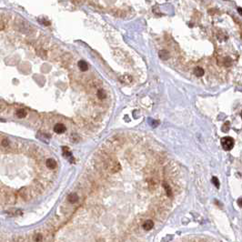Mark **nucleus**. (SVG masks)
Here are the masks:
<instances>
[{
	"mask_svg": "<svg viewBox=\"0 0 242 242\" xmlns=\"http://www.w3.org/2000/svg\"><path fill=\"white\" fill-rule=\"evenodd\" d=\"M229 128V123L228 122H227L226 124H225V126L223 127V131L224 132H226V131H228V129Z\"/></svg>",
	"mask_w": 242,
	"mask_h": 242,
	"instance_id": "obj_20",
	"label": "nucleus"
},
{
	"mask_svg": "<svg viewBox=\"0 0 242 242\" xmlns=\"http://www.w3.org/2000/svg\"><path fill=\"white\" fill-rule=\"evenodd\" d=\"M39 22H40L41 24H43V25H45V26H49V25H50V22H48V21L46 20V19H39Z\"/></svg>",
	"mask_w": 242,
	"mask_h": 242,
	"instance_id": "obj_17",
	"label": "nucleus"
},
{
	"mask_svg": "<svg viewBox=\"0 0 242 242\" xmlns=\"http://www.w3.org/2000/svg\"><path fill=\"white\" fill-rule=\"evenodd\" d=\"M221 145L224 150L226 151L231 150L234 147V139L229 137H225L221 139Z\"/></svg>",
	"mask_w": 242,
	"mask_h": 242,
	"instance_id": "obj_1",
	"label": "nucleus"
},
{
	"mask_svg": "<svg viewBox=\"0 0 242 242\" xmlns=\"http://www.w3.org/2000/svg\"><path fill=\"white\" fill-rule=\"evenodd\" d=\"M171 238H172V236L168 235V236L165 237V238L162 239V242H168V241H170V239H171Z\"/></svg>",
	"mask_w": 242,
	"mask_h": 242,
	"instance_id": "obj_18",
	"label": "nucleus"
},
{
	"mask_svg": "<svg viewBox=\"0 0 242 242\" xmlns=\"http://www.w3.org/2000/svg\"><path fill=\"white\" fill-rule=\"evenodd\" d=\"M63 150H64V156H66L67 158H71V159H73V158H72V154L68 150L67 148H63Z\"/></svg>",
	"mask_w": 242,
	"mask_h": 242,
	"instance_id": "obj_13",
	"label": "nucleus"
},
{
	"mask_svg": "<svg viewBox=\"0 0 242 242\" xmlns=\"http://www.w3.org/2000/svg\"><path fill=\"white\" fill-rule=\"evenodd\" d=\"M66 130H67L66 126L64 124H61V123H57L54 127V131L56 133H57V134H62V133H64Z\"/></svg>",
	"mask_w": 242,
	"mask_h": 242,
	"instance_id": "obj_2",
	"label": "nucleus"
},
{
	"mask_svg": "<svg viewBox=\"0 0 242 242\" xmlns=\"http://www.w3.org/2000/svg\"><path fill=\"white\" fill-rule=\"evenodd\" d=\"M46 167H47L48 168H50V169H54V168L57 167V162H56V160L53 159H46Z\"/></svg>",
	"mask_w": 242,
	"mask_h": 242,
	"instance_id": "obj_5",
	"label": "nucleus"
},
{
	"mask_svg": "<svg viewBox=\"0 0 242 242\" xmlns=\"http://www.w3.org/2000/svg\"><path fill=\"white\" fill-rule=\"evenodd\" d=\"M7 108V106L4 104V103H2V102H0V112H2V111H4L5 109Z\"/></svg>",
	"mask_w": 242,
	"mask_h": 242,
	"instance_id": "obj_19",
	"label": "nucleus"
},
{
	"mask_svg": "<svg viewBox=\"0 0 242 242\" xmlns=\"http://www.w3.org/2000/svg\"><path fill=\"white\" fill-rule=\"evenodd\" d=\"M164 188H165V190H166V192H167V197H171V196H172V191H171L170 187H169L167 184L164 183Z\"/></svg>",
	"mask_w": 242,
	"mask_h": 242,
	"instance_id": "obj_12",
	"label": "nucleus"
},
{
	"mask_svg": "<svg viewBox=\"0 0 242 242\" xmlns=\"http://www.w3.org/2000/svg\"><path fill=\"white\" fill-rule=\"evenodd\" d=\"M16 114H17V116L18 117H25L26 116H27V111L24 109V108H19V109H17V112H16Z\"/></svg>",
	"mask_w": 242,
	"mask_h": 242,
	"instance_id": "obj_9",
	"label": "nucleus"
},
{
	"mask_svg": "<svg viewBox=\"0 0 242 242\" xmlns=\"http://www.w3.org/2000/svg\"><path fill=\"white\" fill-rule=\"evenodd\" d=\"M42 238H43V237H42L41 234H36V235L34 236V240H35L36 242H40V241L42 240Z\"/></svg>",
	"mask_w": 242,
	"mask_h": 242,
	"instance_id": "obj_15",
	"label": "nucleus"
},
{
	"mask_svg": "<svg viewBox=\"0 0 242 242\" xmlns=\"http://www.w3.org/2000/svg\"><path fill=\"white\" fill-rule=\"evenodd\" d=\"M96 96H98V98L99 99H106V92L103 90V89H99V91H98V94H96Z\"/></svg>",
	"mask_w": 242,
	"mask_h": 242,
	"instance_id": "obj_11",
	"label": "nucleus"
},
{
	"mask_svg": "<svg viewBox=\"0 0 242 242\" xmlns=\"http://www.w3.org/2000/svg\"><path fill=\"white\" fill-rule=\"evenodd\" d=\"M231 63H232V61H231V59H230V58H229V57H225L224 65H226L227 67H228V66H230V65H231Z\"/></svg>",
	"mask_w": 242,
	"mask_h": 242,
	"instance_id": "obj_16",
	"label": "nucleus"
},
{
	"mask_svg": "<svg viewBox=\"0 0 242 242\" xmlns=\"http://www.w3.org/2000/svg\"><path fill=\"white\" fill-rule=\"evenodd\" d=\"M19 194H20V196H21L24 199H29V195H30V192H29L28 188H21V189L19 190Z\"/></svg>",
	"mask_w": 242,
	"mask_h": 242,
	"instance_id": "obj_3",
	"label": "nucleus"
},
{
	"mask_svg": "<svg viewBox=\"0 0 242 242\" xmlns=\"http://www.w3.org/2000/svg\"><path fill=\"white\" fill-rule=\"evenodd\" d=\"M153 227H154V222L152 220H150L145 221L144 224H143V228L147 231L151 230V229L153 228Z\"/></svg>",
	"mask_w": 242,
	"mask_h": 242,
	"instance_id": "obj_4",
	"label": "nucleus"
},
{
	"mask_svg": "<svg viewBox=\"0 0 242 242\" xmlns=\"http://www.w3.org/2000/svg\"><path fill=\"white\" fill-rule=\"evenodd\" d=\"M194 74L197 76V77H202L204 75V70L203 68L199 67H197L195 69H194Z\"/></svg>",
	"mask_w": 242,
	"mask_h": 242,
	"instance_id": "obj_10",
	"label": "nucleus"
},
{
	"mask_svg": "<svg viewBox=\"0 0 242 242\" xmlns=\"http://www.w3.org/2000/svg\"><path fill=\"white\" fill-rule=\"evenodd\" d=\"M78 67L81 71H87L88 69V65L87 62H85L83 61V60H80V61L78 62Z\"/></svg>",
	"mask_w": 242,
	"mask_h": 242,
	"instance_id": "obj_7",
	"label": "nucleus"
},
{
	"mask_svg": "<svg viewBox=\"0 0 242 242\" xmlns=\"http://www.w3.org/2000/svg\"><path fill=\"white\" fill-rule=\"evenodd\" d=\"M238 206H239V207H241V206H242V203H241V199H238Z\"/></svg>",
	"mask_w": 242,
	"mask_h": 242,
	"instance_id": "obj_21",
	"label": "nucleus"
},
{
	"mask_svg": "<svg viewBox=\"0 0 242 242\" xmlns=\"http://www.w3.org/2000/svg\"><path fill=\"white\" fill-rule=\"evenodd\" d=\"M212 183L216 186V188H220V181H219V179H217V178H216V177L212 178Z\"/></svg>",
	"mask_w": 242,
	"mask_h": 242,
	"instance_id": "obj_14",
	"label": "nucleus"
},
{
	"mask_svg": "<svg viewBox=\"0 0 242 242\" xmlns=\"http://www.w3.org/2000/svg\"><path fill=\"white\" fill-rule=\"evenodd\" d=\"M159 57L163 60H167L169 57V52L166 49H162L159 52Z\"/></svg>",
	"mask_w": 242,
	"mask_h": 242,
	"instance_id": "obj_6",
	"label": "nucleus"
},
{
	"mask_svg": "<svg viewBox=\"0 0 242 242\" xmlns=\"http://www.w3.org/2000/svg\"><path fill=\"white\" fill-rule=\"evenodd\" d=\"M238 13H239V14H241V9H240V8H238Z\"/></svg>",
	"mask_w": 242,
	"mask_h": 242,
	"instance_id": "obj_22",
	"label": "nucleus"
},
{
	"mask_svg": "<svg viewBox=\"0 0 242 242\" xmlns=\"http://www.w3.org/2000/svg\"><path fill=\"white\" fill-rule=\"evenodd\" d=\"M67 199L70 203H76L78 200V196L76 194V193H72V194H70L68 196Z\"/></svg>",
	"mask_w": 242,
	"mask_h": 242,
	"instance_id": "obj_8",
	"label": "nucleus"
}]
</instances>
